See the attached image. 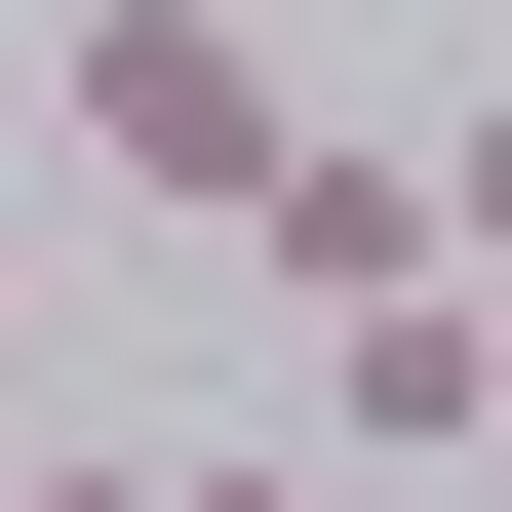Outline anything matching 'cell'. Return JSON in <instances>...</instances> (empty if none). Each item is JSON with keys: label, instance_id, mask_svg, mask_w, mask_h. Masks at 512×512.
Masks as SVG:
<instances>
[{"label": "cell", "instance_id": "6da1fadb", "mask_svg": "<svg viewBox=\"0 0 512 512\" xmlns=\"http://www.w3.org/2000/svg\"><path fill=\"white\" fill-rule=\"evenodd\" d=\"M276 119H316V79H276L237 0H79V40H40V158L119 197V237H237V197H276Z\"/></svg>", "mask_w": 512, "mask_h": 512}, {"label": "cell", "instance_id": "7a4b0ae2", "mask_svg": "<svg viewBox=\"0 0 512 512\" xmlns=\"http://www.w3.org/2000/svg\"><path fill=\"white\" fill-rule=\"evenodd\" d=\"M237 276H276V316H394V276H473V197H434V119H276V197H237Z\"/></svg>", "mask_w": 512, "mask_h": 512}, {"label": "cell", "instance_id": "3957f363", "mask_svg": "<svg viewBox=\"0 0 512 512\" xmlns=\"http://www.w3.org/2000/svg\"><path fill=\"white\" fill-rule=\"evenodd\" d=\"M316 434H355V473H473V434H512V276H394V316H316Z\"/></svg>", "mask_w": 512, "mask_h": 512}, {"label": "cell", "instance_id": "277c9868", "mask_svg": "<svg viewBox=\"0 0 512 512\" xmlns=\"http://www.w3.org/2000/svg\"><path fill=\"white\" fill-rule=\"evenodd\" d=\"M158 512H355V434H197V473H158Z\"/></svg>", "mask_w": 512, "mask_h": 512}, {"label": "cell", "instance_id": "5b68a950", "mask_svg": "<svg viewBox=\"0 0 512 512\" xmlns=\"http://www.w3.org/2000/svg\"><path fill=\"white\" fill-rule=\"evenodd\" d=\"M0 512H158V434H0Z\"/></svg>", "mask_w": 512, "mask_h": 512}, {"label": "cell", "instance_id": "8992f818", "mask_svg": "<svg viewBox=\"0 0 512 512\" xmlns=\"http://www.w3.org/2000/svg\"><path fill=\"white\" fill-rule=\"evenodd\" d=\"M434 197H473V276H512V119H434Z\"/></svg>", "mask_w": 512, "mask_h": 512}]
</instances>
